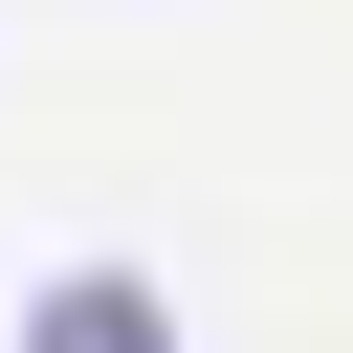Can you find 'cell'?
<instances>
[{"label":"cell","instance_id":"1","mask_svg":"<svg viewBox=\"0 0 353 353\" xmlns=\"http://www.w3.org/2000/svg\"><path fill=\"white\" fill-rule=\"evenodd\" d=\"M22 353H176V287H132V265H66V287H22Z\"/></svg>","mask_w":353,"mask_h":353}]
</instances>
